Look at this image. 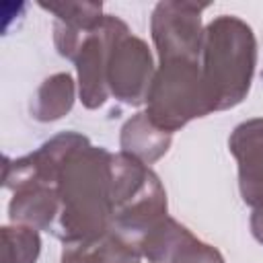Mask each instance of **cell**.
I'll return each instance as SVG.
<instances>
[{
  "label": "cell",
  "mask_w": 263,
  "mask_h": 263,
  "mask_svg": "<svg viewBox=\"0 0 263 263\" xmlns=\"http://www.w3.org/2000/svg\"><path fill=\"white\" fill-rule=\"evenodd\" d=\"M74 97H76V86L72 76L68 72L51 74L39 84V88L31 99V107H29L31 117L41 123L58 121L72 109Z\"/></svg>",
  "instance_id": "12"
},
{
  "label": "cell",
  "mask_w": 263,
  "mask_h": 263,
  "mask_svg": "<svg viewBox=\"0 0 263 263\" xmlns=\"http://www.w3.org/2000/svg\"><path fill=\"white\" fill-rule=\"evenodd\" d=\"M121 25H123V21L119 16L105 14L101 25L84 37V41L80 43V47L72 60L76 64V72H78L80 101L86 109H99L109 99L107 58H109L113 37Z\"/></svg>",
  "instance_id": "7"
},
{
  "label": "cell",
  "mask_w": 263,
  "mask_h": 263,
  "mask_svg": "<svg viewBox=\"0 0 263 263\" xmlns=\"http://www.w3.org/2000/svg\"><path fill=\"white\" fill-rule=\"evenodd\" d=\"M164 263H226V261L216 247H212V245L195 238L191 232H187L179 240V245L173 249V253L168 255V259Z\"/></svg>",
  "instance_id": "14"
},
{
  "label": "cell",
  "mask_w": 263,
  "mask_h": 263,
  "mask_svg": "<svg viewBox=\"0 0 263 263\" xmlns=\"http://www.w3.org/2000/svg\"><path fill=\"white\" fill-rule=\"evenodd\" d=\"M228 148L238 164V191L247 205H263V117L238 123Z\"/></svg>",
  "instance_id": "8"
},
{
  "label": "cell",
  "mask_w": 263,
  "mask_h": 263,
  "mask_svg": "<svg viewBox=\"0 0 263 263\" xmlns=\"http://www.w3.org/2000/svg\"><path fill=\"white\" fill-rule=\"evenodd\" d=\"M111 230L140 247L148 230L166 218V191L156 173L129 154L111 160Z\"/></svg>",
  "instance_id": "3"
},
{
  "label": "cell",
  "mask_w": 263,
  "mask_h": 263,
  "mask_svg": "<svg viewBox=\"0 0 263 263\" xmlns=\"http://www.w3.org/2000/svg\"><path fill=\"white\" fill-rule=\"evenodd\" d=\"M39 6L49 10L55 16L53 43H55L58 53L66 60H74L84 37L90 31H95L105 18L101 2L62 0V2H39Z\"/></svg>",
  "instance_id": "9"
},
{
  "label": "cell",
  "mask_w": 263,
  "mask_h": 263,
  "mask_svg": "<svg viewBox=\"0 0 263 263\" xmlns=\"http://www.w3.org/2000/svg\"><path fill=\"white\" fill-rule=\"evenodd\" d=\"M111 160L113 154L92 146L88 138L64 160L55 183L58 218L51 228L64 245L90 242L111 232Z\"/></svg>",
  "instance_id": "1"
},
{
  "label": "cell",
  "mask_w": 263,
  "mask_h": 263,
  "mask_svg": "<svg viewBox=\"0 0 263 263\" xmlns=\"http://www.w3.org/2000/svg\"><path fill=\"white\" fill-rule=\"evenodd\" d=\"M62 263H142V253L138 245L111 230L90 242L64 245Z\"/></svg>",
  "instance_id": "11"
},
{
  "label": "cell",
  "mask_w": 263,
  "mask_h": 263,
  "mask_svg": "<svg viewBox=\"0 0 263 263\" xmlns=\"http://www.w3.org/2000/svg\"><path fill=\"white\" fill-rule=\"evenodd\" d=\"M173 134L158 127L146 111L129 117L119 134V146L123 154H129L144 164H152L162 158L171 148Z\"/></svg>",
  "instance_id": "10"
},
{
  "label": "cell",
  "mask_w": 263,
  "mask_h": 263,
  "mask_svg": "<svg viewBox=\"0 0 263 263\" xmlns=\"http://www.w3.org/2000/svg\"><path fill=\"white\" fill-rule=\"evenodd\" d=\"M212 111L214 107L203 84L199 62H160L146 97V113L158 127L173 134Z\"/></svg>",
  "instance_id": "4"
},
{
  "label": "cell",
  "mask_w": 263,
  "mask_h": 263,
  "mask_svg": "<svg viewBox=\"0 0 263 263\" xmlns=\"http://www.w3.org/2000/svg\"><path fill=\"white\" fill-rule=\"evenodd\" d=\"M251 232H253L255 240L263 245V205L253 208V214H251Z\"/></svg>",
  "instance_id": "15"
},
{
  "label": "cell",
  "mask_w": 263,
  "mask_h": 263,
  "mask_svg": "<svg viewBox=\"0 0 263 263\" xmlns=\"http://www.w3.org/2000/svg\"><path fill=\"white\" fill-rule=\"evenodd\" d=\"M152 53L144 39L136 37L123 23L111 43L107 58V88L117 101L125 105L146 103L154 78Z\"/></svg>",
  "instance_id": "6"
},
{
  "label": "cell",
  "mask_w": 263,
  "mask_h": 263,
  "mask_svg": "<svg viewBox=\"0 0 263 263\" xmlns=\"http://www.w3.org/2000/svg\"><path fill=\"white\" fill-rule=\"evenodd\" d=\"M205 8L208 4L185 0H164L154 6L150 16V33L160 62H199L203 43L201 12Z\"/></svg>",
  "instance_id": "5"
},
{
  "label": "cell",
  "mask_w": 263,
  "mask_h": 263,
  "mask_svg": "<svg viewBox=\"0 0 263 263\" xmlns=\"http://www.w3.org/2000/svg\"><path fill=\"white\" fill-rule=\"evenodd\" d=\"M39 253V230L23 224L2 226V263H35Z\"/></svg>",
  "instance_id": "13"
},
{
  "label": "cell",
  "mask_w": 263,
  "mask_h": 263,
  "mask_svg": "<svg viewBox=\"0 0 263 263\" xmlns=\"http://www.w3.org/2000/svg\"><path fill=\"white\" fill-rule=\"evenodd\" d=\"M257 66V39L238 16L220 14L203 29L201 76L214 111H226L249 95Z\"/></svg>",
  "instance_id": "2"
}]
</instances>
